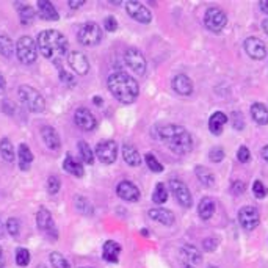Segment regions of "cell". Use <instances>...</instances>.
Returning a JSON list of instances; mask_svg holds the SVG:
<instances>
[{
    "label": "cell",
    "mask_w": 268,
    "mask_h": 268,
    "mask_svg": "<svg viewBox=\"0 0 268 268\" xmlns=\"http://www.w3.org/2000/svg\"><path fill=\"white\" fill-rule=\"evenodd\" d=\"M107 85H109V89L113 97L121 104H132L137 100L140 94L138 82L127 73H122V71L110 74Z\"/></svg>",
    "instance_id": "obj_1"
},
{
    "label": "cell",
    "mask_w": 268,
    "mask_h": 268,
    "mask_svg": "<svg viewBox=\"0 0 268 268\" xmlns=\"http://www.w3.org/2000/svg\"><path fill=\"white\" fill-rule=\"evenodd\" d=\"M38 50L43 53L44 58H49V60H53V61H58L61 57H64L68 53V40L66 37L58 31V30H43L40 35H38Z\"/></svg>",
    "instance_id": "obj_2"
},
{
    "label": "cell",
    "mask_w": 268,
    "mask_h": 268,
    "mask_svg": "<svg viewBox=\"0 0 268 268\" xmlns=\"http://www.w3.org/2000/svg\"><path fill=\"white\" fill-rule=\"evenodd\" d=\"M158 140H162L165 145L174 152V154H188L193 148L191 135L182 127L176 126V124H168L157 129Z\"/></svg>",
    "instance_id": "obj_3"
},
{
    "label": "cell",
    "mask_w": 268,
    "mask_h": 268,
    "mask_svg": "<svg viewBox=\"0 0 268 268\" xmlns=\"http://www.w3.org/2000/svg\"><path fill=\"white\" fill-rule=\"evenodd\" d=\"M17 96L21 102L27 107L31 113H43L46 110V100L43 94L30 85H22L17 89Z\"/></svg>",
    "instance_id": "obj_4"
},
{
    "label": "cell",
    "mask_w": 268,
    "mask_h": 268,
    "mask_svg": "<svg viewBox=\"0 0 268 268\" xmlns=\"http://www.w3.org/2000/svg\"><path fill=\"white\" fill-rule=\"evenodd\" d=\"M16 57L22 64H31L38 58V44L31 37L24 35L16 44Z\"/></svg>",
    "instance_id": "obj_5"
},
{
    "label": "cell",
    "mask_w": 268,
    "mask_h": 268,
    "mask_svg": "<svg viewBox=\"0 0 268 268\" xmlns=\"http://www.w3.org/2000/svg\"><path fill=\"white\" fill-rule=\"evenodd\" d=\"M37 226L43 232L46 237L50 240H57L58 239V230L55 226V221L52 218V213L46 207H40L37 213Z\"/></svg>",
    "instance_id": "obj_6"
},
{
    "label": "cell",
    "mask_w": 268,
    "mask_h": 268,
    "mask_svg": "<svg viewBox=\"0 0 268 268\" xmlns=\"http://www.w3.org/2000/svg\"><path fill=\"white\" fill-rule=\"evenodd\" d=\"M77 40L83 46H96L102 40V30L96 22H86L79 28Z\"/></svg>",
    "instance_id": "obj_7"
},
{
    "label": "cell",
    "mask_w": 268,
    "mask_h": 268,
    "mask_svg": "<svg viewBox=\"0 0 268 268\" xmlns=\"http://www.w3.org/2000/svg\"><path fill=\"white\" fill-rule=\"evenodd\" d=\"M227 24V16L221 8L212 7L206 11L204 14V25L213 31V33H220Z\"/></svg>",
    "instance_id": "obj_8"
},
{
    "label": "cell",
    "mask_w": 268,
    "mask_h": 268,
    "mask_svg": "<svg viewBox=\"0 0 268 268\" xmlns=\"http://www.w3.org/2000/svg\"><path fill=\"white\" fill-rule=\"evenodd\" d=\"M94 152H96L97 158L100 160L102 163L112 165V163L116 162V158H118V145H116V141H113V140H105V141L97 143Z\"/></svg>",
    "instance_id": "obj_9"
},
{
    "label": "cell",
    "mask_w": 268,
    "mask_h": 268,
    "mask_svg": "<svg viewBox=\"0 0 268 268\" xmlns=\"http://www.w3.org/2000/svg\"><path fill=\"white\" fill-rule=\"evenodd\" d=\"M124 60H126V64L133 71L137 76H145L146 73V58L145 55L135 47H130L124 53Z\"/></svg>",
    "instance_id": "obj_10"
},
{
    "label": "cell",
    "mask_w": 268,
    "mask_h": 268,
    "mask_svg": "<svg viewBox=\"0 0 268 268\" xmlns=\"http://www.w3.org/2000/svg\"><path fill=\"white\" fill-rule=\"evenodd\" d=\"M168 187L179 204H181L182 207H191V204H193L191 193L182 181H179V179H171V181L168 182Z\"/></svg>",
    "instance_id": "obj_11"
},
{
    "label": "cell",
    "mask_w": 268,
    "mask_h": 268,
    "mask_svg": "<svg viewBox=\"0 0 268 268\" xmlns=\"http://www.w3.org/2000/svg\"><path fill=\"white\" fill-rule=\"evenodd\" d=\"M124 7H126L127 14L132 17V19H135L137 22L149 24V22L152 21L151 11H149L145 5H143V4L137 2V0H127V2L124 4Z\"/></svg>",
    "instance_id": "obj_12"
},
{
    "label": "cell",
    "mask_w": 268,
    "mask_h": 268,
    "mask_svg": "<svg viewBox=\"0 0 268 268\" xmlns=\"http://www.w3.org/2000/svg\"><path fill=\"white\" fill-rule=\"evenodd\" d=\"M239 221H240V226L245 230H254L259 226V221H260L257 209L253 207V206L242 207L239 210Z\"/></svg>",
    "instance_id": "obj_13"
},
{
    "label": "cell",
    "mask_w": 268,
    "mask_h": 268,
    "mask_svg": "<svg viewBox=\"0 0 268 268\" xmlns=\"http://www.w3.org/2000/svg\"><path fill=\"white\" fill-rule=\"evenodd\" d=\"M74 121H76L77 126L85 132H91L97 127V119L88 109H85V107H80V109L76 110Z\"/></svg>",
    "instance_id": "obj_14"
},
{
    "label": "cell",
    "mask_w": 268,
    "mask_h": 268,
    "mask_svg": "<svg viewBox=\"0 0 268 268\" xmlns=\"http://www.w3.org/2000/svg\"><path fill=\"white\" fill-rule=\"evenodd\" d=\"M68 63L77 76H86L89 71V61L85 53L73 50L68 53Z\"/></svg>",
    "instance_id": "obj_15"
},
{
    "label": "cell",
    "mask_w": 268,
    "mask_h": 268,
    "mask_svg": "<svg viewBox=\"0 0 268 268\" xmlns=\"http://www.w3.org/2000/svg\"><path fill=\"white\" fill-rule=\"evenodd\" d=\"M243 47L246 50V53L253 60H263L266 55V46L262 40L251 37V38H246V41L243 43Z\"/></svg>",
    "instance_id": "obj_16"
},
{
    "label": "cell",
    "mask_w": 268,
    "mask_h": 268,
    "mask_svg": "<svg viewBox=\"0 0 268 268\" xmlns=\"http://www.w3.org/2000/svg\"><path fill=\"white\" fill-rule=\"evenodd\" d=\"M116 194L121 199L129 201V203H137L140 199V190L130 181H121L116 187Z\"/></svg>",
    "instance_id": "obj_17"
},
{
    "label": "cell",
    "mask_w": 268,
    "mask_h": 268,
    "mask_svg": "<svg viewBox=\"0 0 268 268\" xmlns=\"http://www.w3.org/2000/svg\"><path fill=\"white\" fill-rule=\"evenodd\" d=\"M171 86H173L174 91L177 94H181V96H190L193 93V89H194L191 79L185 74H177L171 80Z\"/></svg>",
    "instance_id": "obj_18"
},
{
    "label": "cell",
    "mask_w": 268,
    "mask_h": 268,
    "mask_svg": "<svg viewBox=\"0 0 268 268\" xmlns=\"http://www.w3.org/2000/svg\"><path fill=\"white\" fill-rule=\"evenodd\" d=\"M41 137H43V141L46 143V146H47L50 151H60V148H61V140H60L58 132L53 129L52 126H43V129H41Z\"/></svg>",
    "instance_id": "obj_19"
},
{
    "label": "cell",
    "mask_w": 268,
    "mask_h": 268,
    "mask_svg": "<svg viewBox=\"0 0 268 268\" xmlns=\"http://www.w3.org/2000/svg\"><path fill=\"white\" fill-rule=\"evenodd\" d=\"M149 217L160 223V224H163V226H173L176 218H174V213L168 209H163V207H155V209H151L149 212Z\"/></svg>",
    "instance_id": "obj_20"
},
{
    "label": "cell",
    "mask_w": 268,
    "mask_h": 268,
    "mask_svg": "<svg viewBox=\"0 0 268 268\" xmlns=\"http://www.w3.org/2000/svg\"><path fill=\"white\" fill-rule=\"evenodd\" d=\"M119 254H121V245L113 242V240H109L105 242L104 246H102V257L105 262L109 263H118L119 262Z\"/></svg>",
    "instance_id": "obj_21"
},
{
    "label": "cell",
    "mask_w": 268,
    "mask_h": 268,
    "mask_svg": "<svg viewBox=\"0 0 268 268\" xmlns=\"http://www.w3.org/2000/svg\"><path fill=\"white\" fill-rule=\"evenodd\" d=\"M37 8H38V13H40V16L43 17V19H46V21H58L60 14H58L57 8L53 7V4H50L49 0H38Z\"/></svg>",
    "instance_id": "obj_22"
},
{
    "label": "cell",
    "mask_w": 268,
    "mask_h": 268,
    "mask_svg": "<svg viewBox=\"0 0 268 268\" xmlns=\"http://www.w3.org/2000/svg\"><path fill=\"white\" fill-rule=\"evenodd\" d=\"M227 122V116L223 112H215L209 119V130L213 135H220Z\"/></svg>",
    "instance_id": "obj_23"
},
{
    "label": "cell",
    "mask_w": 268,
    "mask_h": 268,
    "mask_svg": "<svg viewBox=\"0 0 268 268\" xmlns=\"http://www.w3.org/2000/svg\"><path fill=\"white\" fill-rule=\"evenodd\" d=\"M17 158H19V168L22 171H28L33 163V154L25 143H21L19 145V149H17Z\"/></svg>",
    "instance_id": "obj_24"
},
{
    "label": "cell",
    "mask_w": 268,
    "mask_h": 268,
    "mask_svg": "<svg viewBox=\"0 0 268 268\" xmlns=\"http://www.w3.org/2000/svg\"><path fill=\"white\" fill-rule=\"evenodd\" d=\"M122 157H124V162H126L129 166H140L141 165V155H140L138 149L132 145L122 146Z\"/></svg>",
    "instance_id": "obj_25"
},
{
    "label": "cell",
    "mask_w": 268,
    "mask_h": 268,
    "mask_svg": "<svg viewBox=\"0 0 268 268\" xmlns=\"http://www.w3.org/2000/svg\"><path fill=\"white\" fill-rule=\"evenodd\" d=\"M63 170L76 177H83V174H85L83 165L79 162V160H76L73 155H66L64 162H63Z\"/></svg>",
    "instance_id": "obj_26"
},
{
    "label": "cell",
    "mask_w": 268,
    "mask_h": 268,
    "mask_svg": "<svg viewBox=\"0 0 268 268\" xmlns=\"http://www.w3.org/2000/svg\"><path fill=\"white\" fill-rule=\"evenodd\" d=\"M251 116L259 126H266L268 124V109L262 102H256L251 105Z\"/></svg>",
    "instance_id": "obj_27"
},
{
    "label": "cell",
    "mask_w": 268,
    "mask_h": 268,
    "mask_svg": "<svg viewBox=\"0 0 268 268\" xmlns=\"http://www.w3.org/2000/svg\"><path fill=\"white\" fill-rule=\"evenodd\" d=\"M182 254L187 260V263H190V265H198L203 262V254L194 245H184Z\"/></svg>",
    "instance_id": "obj_28"
},
{
    "label": "cell",
    "mask_w": 268,
    "mask_h": 268,
    "mask_svg": "<svg viewBox=\"0 0 268 268\" xmlns=\"http://www.w3.org/2000/svg\"><path fill=\"white\" fill-rule=\"evenodd\" d=\"M198 213L201 220L207 221L213 217V213H215V203H213L212 198H203L199 206H198Z\"/></svg>",
    "instance_id": "obj_29"
},
{
    "label": "cell",
    "mask_w": 268,
    "mask_h": 268,
    "mask_svg": "<svg viewBox=\"0 0 268 268\" xmlns=\"http://www.w3.org/2000/svg\"><path fill=\"white\" fill-rule=\"evenodd\" d=\"M16 8H17V13H19V19H21L22 25H30L35 21V16H37V13H35V10L30 5L16 4Z\"/></svg>",
    "instance_id": "obj_30"
},
{
    "label": "cell",
    "mask_w": 268,
    "mask_h": 268,
    "mask_svg": "<svg viewBox=\"0 0 268 268\" xmlns=\"http://www.w3.org/2000/svg\"><path fill=\"white\" fill-rule=\"evenodd\" d=\"M0 155H2V158L8 163L14 162V157H16L14 146H13V143L10 141V138H7V137H4L2 140H0Z\"/></svg>",
    "instance_id": "obj_31"
},
{
    "label": "cell",
    "mask_w": 268,
    "mask_h": 268,
    "mask_svg": "<svg viewBox=\"0 0 268 268\" xmlns=\"http://www.w3.org/2000/svg\"><path fill=\"white\" fill-rule=\"evenodd\" d=\"M74 204H76V209L82 213V215H86V217H91L94 213V207L91 206V203H89L85 196H80L77 194L74 198Z\"/></svg>",
    "instance_id": "obj_32"
},
{
    "label": "cell",
    "mask_w": 268,
    "mask_h": 268,
    "mask_svg": "<svg viewBox=\"0 0 268 268\" xmlns=\"http://www.w3.org/2000/svg\"><path fill=\"white\" fill-rule=\"evenodd\" d=\"M194 173H196V176H198L199 182L204 184L206 187H212L213 184H215V176H213V173L209 168H206V166H196Z\"/></svg>",
    "instance_id": "obj_33"
},
{
    "label": "cell",
    "mask_w": 268,
    "mask_h": 268,
    "mask_svg": "<svg viewBox=\"0 0 268 268\" xmlns=\"http://www.w3.org/2000/svg\"><path fill=\"white\" fill-rule=\"evenodd\" d=\"M77 148H79V154H80L82 162L86 163V165H93L94 163V152L91 151L88 143L86 141H79Z\"/></svg>",
    "instance_id": "obj_34"
},
{
    "label": "cell",
    "mask_w": 268,
    "mask_h": 268,
    "mask_svg": "<svg viewBox=\"0 0 268 268\" xmlns=\"http://www.w3.org/2000/svg\"><path fill=\"white\" fill-rule=\"evenodd\" d=\"M16 52V47L11 41V38L8 35H0V55L10 58L13 53Z\"/></svg>",
    "instance_id": "obj_35"
},
{
    "label": "cell",
    "mask_w": 268,
    "mask_h": 268,
    "mask_svg": "<svg viewBox=\"0 0 268 268\" xmlns=\"http://www.w3.org/2000/svg\"><path fill=\"white\" fill-rule=\"evenodd\" d=\"M152 201L157 206H163L168 201V190H166V187L163 184H157L155 185V190L152 193Z\"/></svg>",
    "instance_id": "obj_36"
},
{
    "label": "cell",
    "mask_w": 268,
    "mask_h": 268,
    "mask_svg": "<svg viewBox=\"0 0 268 268\" xmlns=\"http://www.w3.org/2000/svg\"><path fill=\"white\" fill-rule=\"evenodd\" d=\"M49 260H50L53 268H71V263L68 262V259L57 251H53V253L49 254Z\"/></svg>",
    "instance_id": "obj_37"
},
{
    "label": "cell",
    "mask_w": 268,
    "mask_h": 268,
    "mask_svg": "<svg viewBox=\"0 0 268 268\" xmlns=\"http://www.w3.org/2000/svg\"><path fill=\"white\" fill-rule=\"evenodd\" d=\"M30 251L27 248H17L16 249V263L19 266H27L30 263Z\"/></svg>",
    "instance_id": "obj_38"
},
{
    "label": "cell",
    "mask_w": 268,
    "mask_h": 268,
    "mask_svg": "<svg viewBox=\"0 0 268 268\" xmlns=\"http://www.w3.org/2000/svg\"><path fill=\"white\" fill-rule=\"evenodd\" d=\"M145 162H146L148 168H149L151 171H154V173H162V171H163V165L160 163L158 160H157V157H155L154 154H151V152H148V154L145 155Z\"/></svg>",
    "instance_id": "obj_39"
},
{
    "label": "cell",
    "mask_w": 268,
    "mask_h": 268,
    "mask_svg": "<svg viewBox=\"0 0 268 268\" xmlns=\"http://www.w3.org/2000/svg\"><path fill=\"white\" fill-rule=\"evenodd\" d=\"M5 227H7V232L11 237H17L19 236V232H21V223L17 218H8Z\"/></svg>",
    "instance_id": "obj_40"
},
{
    "label": "cell",
    "mask_w": 268,
    "mask_h": 268,
    "mask_svg": "<svg viewBox=\"0 0 268 268\" xmlns=\"http://www.w3.org/2000/svg\"><path fill=\"white\" fill-rule=\"evenodd\" d=\"M61 188V182H60V179L57 176H50L47 179V191L50 194H57Z\"/></svg>",
    "instance_id": "obj_41"
},
{
    "label": "cell",
    "mask_w": 268,
    "mask_h": 268,
    "mask_svg": "<svg viewBox=\"0 0 268 268\" xmlns=\"http://www.w3.org/2000/svg\"><path fill=\"white\" fill-rule=\"evenodd\" d=\"M253 193H254V196H256L257 199H263L265 196L268 194V190H266V187L263 185V182L254 181V184H253Z\"/></svg>",
    "instance_id": "obj_42"
},
{
    "label": "cell",
    "mask_w": 268,
    "mask_h": 268,
    "mask_svg": "<svg viewBox=\"0 0 268 268\" xmlns=\"http://www.w3.org/2000/svg\"><path fill=\"white\" fill-rule=\"evenodd\" d=\"M209 158L212 160L213 163H220L221 160L224 158V151H223V148H220V146L212 148L210 152H209Z\"/></svg>",
    "instance_id": "obj_43"
},
{
    "label": "cell",
    "mask_w": 268,
    "mask_h": 268,
    "mask_svg": "<svg viewBox=\"0 0 268 268\" xmlns=\"http://www.w3.org/2000/svg\"><path fill=\"white\" fill-rule=\"evenodd\" d=\"M104 28L107 30V31H116L118 30V21L115 19L113 16H107L105 19H104Z\"/></svg>",
    "instance_id": "obj_44"
},
{
    "label": "cell",
    "mask_w": 268,
    "mask_h": 268,
    "mask_svg": "<svg viewBox=\"0 0 268 268\" xmlns=\"http://www.w3.org/2000/svg\"><path fill=\"white\" fill-rule=\"evenodd\" d=\"M60 80H61L64 85H68V86H74V85H76L74 76H71L69 73H66V71L61 69V68H60Z\"/></svg>",
    "instance_id": "obj_45"
},
{
    "label": "cell",
    "mask_w": 268,
    "mask_h": 268,
    "mask_svg": "<svg viewBox=\"0 0 268 268\" xmlns=\"http://www.w3.org/2000/svg\"><path fill=\"white\" fill-rule=\"evenodd\" d=\"M237 158L240 160L242 163H246L249 158H251V152H249V149L246 146H240L239 148V152H237Z\"/></svg>",
    "instance_id": "obj_46"
},
{
    "label": "cell",
    "mask_w": 268,
    "mask_h": 268,
    "mask_svg": "<svg viewBox=\"0 0 268 268\" xmlns=\"http://www.w3.org/2000/svg\"><path fill=\"white\" fill-rule=\"evenodd\" d=\"M203 246H204V249L206 251H209V253H212V251H215V248L218 246V240L217 239H206L204 242H203Z\"/></svg>",
    "instance_id": "obj_47"
},
{
    "label": "cell",
    "mask_w": 268,
    "mask_h": 268,
    "mask_svg": "<svg viewBox=\"0 0 268 268\" xmlns=\"http://www.w3.org/2000/svg\"><path fill=\"white\" fill-rule=\"evenodd\" d=\"M232 121H234V127L242 130L243 129V119H242V115L239 112H236L234 115H232Z\"/></svg>",
    "instance_id": "obj_48"
},
{
    "label": "cell",
    "mask_w": 268,
    "mask_h": 268,
    "mask_svg": "<svg viewBox=\"0 0 268 268\" xmlns=\"http://www.w3.org/2000/svg\"><path fill=\"white\" fill-rule=\"evenodd\" d=\"M245 184L242 182V181H236L234 184H232V193L234 194H242L243 191H245Z\"/></svg>",
    "instance_id": "obj_49"
},
{
    "label": "cell",
    "mask_w": 268,
    "mask_h": 268,
    "mask_svg": "<svg viewBox=\"0 0 268 268\" xmlns=\"http://www.w3.org/2000/svg\"><path fill=\"white\" fill-rule=\"evenodd\" d=\"M68 5H69V8L77 10V8H80V7H83V5H85V0H69Z\"/></svg>",
    "instance_id": "obj_50"
},
{
    "label": "cell",
    "mask_w": 268,
    "mask_h": 268,
    "mask_svg": "<svg viewBox=\"0 0 268 268\" xmlns=\"http://www.w3.org/2000/svg\"><path fill=\"white\" fill-rule=\"evenodd\" d=\"M5 89H7V82H5V77L0 74V96L5 93Z\"/></svg>",
    "instance_id": "obj_51"
},
{
    "label": "cell",
    "mask_w": 268,
    "mask_h": 268,
    "mask_svg": "<svg viewBox=\"0 0 268 268\" xmlns=\"http://www.w3.org/2000/svg\"><path fill=\"white\" fill-rule=\"evenodd\" d=\"M259 7H260V10H262L265 14H268V0H263V2H260Z\"/></svg>",
    "instance_id": "obj_52"
},
{
    "label": "cell",
    "mask_w": 268,
    "mask_h": 268,
    "mask_svg": "<svg viewBox=\"0 0 268 268\" xmlns=\"http://www.w3.org/2000/svg\"><path fill=\"white\" fill-rule=\"evenodd\" d=\"M5 266V254H4V249L0 246V268Z\"/></svg>",
    "instance_id": "obj_53"
},
{
    "label": "cell",
    "mask_w": 268,
    "mask_h": 268,
    "mask_svg": "<svg viewBox=\"0 0 268 268\" xmlns=\"http://www.w3.org/2000/svg\"><path fill=\"white\" fill-rule=\"evenodd\" d=\"M262 157H263L265 162H268V145L263 146V149H262Z\"/></svg>",
    "instance_id": "obj_54"
},
{
    "label": "cell",
    "mask_w": 268,
    "mask_h": 268,
    "mask_svg": "<svg viewBox=\"0 0 268 268\" xmlns=\"http://www.w3.org/2000/svg\"><path fill=\"white\" fill-rule=\"evenodd\" d=\"M5 230H7V227H5V224L2 223V220H0V239L5 236Z\"/></svg>",
    "instance_id": "obj_55"
},
{
    "label": "cell",
    "mask_w": 268,
    "mask_h": 268,
    "mask_svg": "<svg viewBox=\"0 0 268 268\" xmlns=\"http://www.w3.org/2000/svg\"><path fill=\"white\" fill-rule=\"evenodd\" d=\"M262 27H263V31L268 35V19H265V21L262 22Z\"/></svg>",
    "instance_id": "obj_56"
},
{
    "label": "cell",
    "mask_w": 268,
    "mask_h": 268,
    "mask_svg": "<svg viewBox=\"0 0 268 268\" xmlns=\"http://www.w3.org/2000/svg\"><path fill=\"white\" fill-rule=\"evenodd\" d=\"M93 100H94V104H96V105H102V99H100L99 96H96Z\"/></svg>",
    "instance_id": "obj_57"
},
{
    "label": "cell",
    "mask_w": 268,
    "mask_h": 268,
    "mask_svg": "<svg viewBox=\"0 0 268 268\" xmlns=\"http://www.w3.org/2000/svg\"><path fill=\"white\" fill-rule=\"evenodd\" d=\"M184 268H194V265H190V263H185V266Z\"/></svg>",
    "instance_id": "obj_58"
},
{
    "label": "cell",
    "mask_w": 268,
    "mask_h": 268,
    "mask_svg": "<svg viewBox=\"0 0 268 268\" xmlns=\"http://www.w3.org/2000/svg\"><path fill=\"white\" fill-rule=\"evenodd\" d=\"M209 268H218V266H215V265H210Z\"/></svg>",
    "instance_id": "obj_59"
},
{
    "label": "cell",
    "mask_w": 268,
    "mask_h": 268,
    "mask_svg": "<svg viewBox=\"0 0 268 268\" xmlns=\"http://www.w3.org/2000/svg\"><path fill=\"white\" fill-rule=\"evenodd\" d=\"M80 268H93V266H80Z\"/></svg>",
    "instance_id": "obj_60"
},
{
    "label": "cell",
    "mask_w": 268,
    "mask_h": 268,
    "mask_svg": "<svg viewBox=\"0 0 268 268\" xmlns=\"http://www.w3.org/2000/svg\"><path fill=\"white\" fill-rule=\"evenodd\" d=\"M40 268H47V266H40Z\"/></svg>",
    "instance_id": "obj_61"
}]
</instances>
